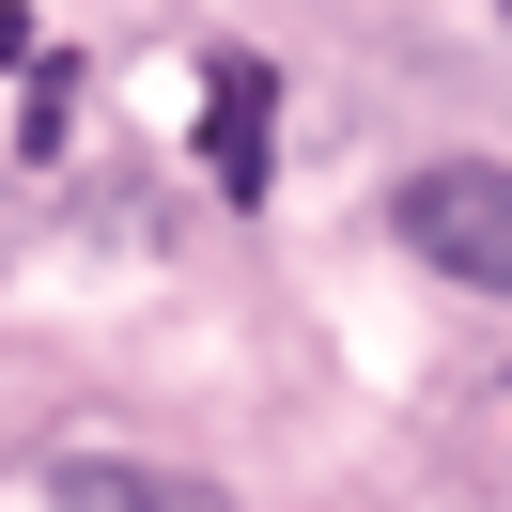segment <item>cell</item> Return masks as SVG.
Returning <instances> with one entry per match:
<instances>
[{
    "label": "cell",
    "mask_w": 512,
    "mask_h": 512,
    "mask_svg": "<svg viewBox=\"0 0 512 512\" xmlns=\"http://www.w3.org/2000/svg\"><path fill=\"white\" fill-rule=\"evenodd\" d=\"M497 16H512V0H497Z\"/></svg>",
    "instance_id": "obj_4"
},
{
    "label": "cell",
    "mask_w": 512,
    "mask_h": 512,
    "mask_svg": "<svg viewBox=\"0 0 512 512\" xmlns=\"http://www.w3.org/2000/svg\"><path fill=\"white\" fill-rule=\"evenodd\" d=\"M47 512H233V497L156 450H47Z\"/></svg>",
    "instance_id": "obj_2"
},
{
    "label": "cell",
    "mask_w": 512,
    "mask_h": 512,
    "mask_svg": "<svg viewBox=\"0 0 512 512\" xmlns=\"http://www.w3.org/2000/svg\"><path fill=\"white\" fill-rule=\"evenodd\" d=\"M388 233H404L435 280L512 295V156H435V171H404V187H388Z\"/></svg>",
    "instance_id": "obj_1"
},
{
    "label": "cell",
    "mask_w": 512,
    "mask_h": 512,
    "mask_svg": "<svg viewBox=\"0 0 512 512\" xmlns=\"http://www.w3.org/2000/svg\"><path fill=\"white\" fill-rule=\"evenodd\" d=\"M264 94H280L264 63H218V109H202V171H218L233 202L264 187Z\"/></svg>",
    "instance_id": "obj_3"
}]
</instances>
